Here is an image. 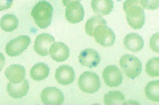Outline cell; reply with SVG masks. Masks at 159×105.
<instances>
[{"label": "cell", "instance_id": "obj_26", "mask_svg": "<svg viewBox=\"0 0 159 105\" xmlns=\"http://www.w3.org/2000/svg\"><path fill=\"white\" fill-rule=\"evenodd\" d=\"M13 0H0V11L7 10L11 7Z\"/></svg>", "mask_w": 159, "mask_h": 105}, {"label": "cell", "instance_id": "obj_1", "mask_svg": "<svg viewBox=\"0 0 159 105\" xmlns=\"http://www.w3.org/2000/svg\"><path fill=\"white\" fill-rule=\"evenodd\" d=\"M140 0H126L123 3L129 25L134 29H141L145 22V14Z\"/></svg>", "mask_w": 159, "mask_h": 105}, {"label": "cell", "instance_id": "obj_22", "mask_svg": "<svg viewBox=\"0 0 159 105\" xmlns=\"http://www.w3.org/2000/svg\"><path fill=\"white\" fill-rule=\"evenodd\" d=\"M125 99V95L120 91H112L105 94L104 101L106 104L116 105L121 104Z\"/></svg>", "mask_w": 159, "mask_h": 105}, {"label": "cell", "instance_id": "obj_25", "mask_svg": "<svg viewBox=\"0 0 159 105\" xmlns=\"http://www.w3.org/2000/svg\"><path fill=\"white\" fill-rule=\"evenodd\" d=\"M158 33L155 34L153 35V36L150 39V48L155 53H158L159 50H158Z\"/></svg>", "mask_w": 159, "mask_h": 105}, {"label": "cell", "instance_id": "obj_11", "mask_svg": "<svg viewBox=\"0 0 159 105\" xmlns=\"http://www.w3.org/2000/svg\"><path fill=\"white\" fill-rule=\"evenodd\" d=\"M100 61V55L93 49L88 48L84 50L79 55V61L81 65L90 69L98 66Z\"/></svg>", "mask_w": 159, "mask_h": 105}, {"label": "cell", "instance_id": "obj_10", "mask_svg": "<svg viewBox=\"0 0 159 105\" xmlns=\"http://www.w3.org/2000/svg\"><path fill=\"white\" fill-rule=\"evenodd\" d=\"M55 42L54 38L48 33L39 35L35 41L34 51L39 55L46 56L48 55L51 46Z\"/></svg>", "mask_w": 159, "mask_h": 105}, {"label": "cell", "instance_id": "obj_17", "mask_svg": "<svg viewBox=\"0 0 159 105\" xmlns=\"http://www.w3.org/2000/svg\"><path fill=\"white\" fill-rule=\"evenodd\" d=\"M91 7L95 13L100 15H107L114 8L112 0H92Z\"/></svg>", "mask_w": 159, "mask_h": 105}, {"label": "cell", "instance_id": "obj_24", "mask_svg": "<svg viewBox=\"0 0 159 105\" xmlns=\"http://www.w3.org/2000/svg\"><path fill=\"white\" fill-rule=\"evenodd\" d=\"M143 8L155 10L159 7V0H140Z\"/></svg>", "mask_w": 159, "mask_h": 105}, {"label": "cell", "instance_id": "obj_18", "mask_svg": "<svg viewBox=\"0 0 159 105\" xmlns=\"http://www.w3.org/2000/svg\"><path fill=\"white\" fill-rule=\"evenodd\" d=\"M50 69L45 63H38L30 70V77L35 81H41L46 79L49 74Z\"/></svg>", "mask_w": 159, "mask_h": 105}, {"label": "cell", "instance_id": "obj_6", "mask_svg": "<svg viewBox=\"0 0 159 105\" xmlns=\"http://www.w3.org/2000/svg\"><path fill=\"white\" fill-rule=\"evenodd\" d=\"M30 38L27 36H20L9 41L6 46L7 54L11 57L21 55L30 44Z\"/></svg>", "mask_w": 159, "mask_h": 105}, {"label": "cell", "instance_id": "obj_4", "mask_svg": "<svg viewBox=\"0 0 159 105\" xmlns=\"http://www.w3.org/2000/svg\"><path fill=\"white\" fill-rule=\"evenodd\" d=\"M78 86L82 91L93 94L100 89L101 83L99 77L95 73L85 72L79 77Z\"/></svg>", "mask_w": 159, "mask_h": 105}, {"label": "cell", "instance_id": "obj_12", "mask_svg": "<svg viewBox=\"0 0 159 105\" xmlns=\"http://www.w3.org/2000/svg\"><path fill=\"white\" fill-rule=\"evenodd\" d=\"M55 78L59 84L67 86L73 82L75 79V74L71 67L63 65L56 69Z\"/></svg>", "mask_w": 159, "mask_h": 105}, {"label": "cell", "instance_id": "obj_20", "mask_svg": "<svg viewBox=\"0 0 159 105\" xmlns=\"http://www.w3.org/2000/svg\"><path fill=\"white\" fill-rule=\"evenodd\" d=\"M147 98L154 102L159 101V80H153L148 82L145 87Z\"/></svg>", "mask_w": 159, "mask_h": 105}, {"label": "cell", "instance_id": "obj_23", "mask_svg": "<svg viewBox=\"0 0 159 105\" xmlns=\"http://www.w3.org/2000/svg\"><path fill=\"white\" fill-rule=\"evenodd\" d=\"M146 72L149 76L152 77L159 76L158 57H153L148 61L146 65Z\"/></svg>", "mask_w": 159, "mask_h": 105}, {"label": "cell", "instance_id": "obj_2", "mask_svg": "<svg viewBox=\"0 0 159 105\" xmlns=\"http://www.w3.org/2000/svg\"><path fill=\"white\" fill-rule=\"evenodd\" d=\"M54 9L52 6L46 1H41L32 10L31 15L36 25L41 29H45L51 24Z\"/></svg>", "mask_w": 159, "mask_h": 105}, {"label": "cell", "instance_id": "obj_13", "mask_svg": "<svg viewBox=\"0 0 159 105\" xmlns=\"http://www.w3.org/2000/svg\"><path fill=\"white\" fill-rule=\"evenodd\" d=\"M49 53L53 60L57 62L65 61L70 56V49L62 42H57L50 47Z\"/></svg>", "mask_w": 159, "mask_h": 105}, {"label": "cell", "instance_id": "obj_19", "mask_svg": "<svg viewBox=\"0 0 159 105\" xmlns=\"http://www.w3.org/2000/svg\"><path fill=\"white\" fill-rule=\"evenodd\" d=\"M18 19L15 15L7 14L2 17L0 27L5 32H12L18 27Z\"/></svg>", "mask_w": 159, "mask_h": 105}, {"label": "cell", "instance_id": "obj_16", "mask_svg": "<svg viewBox=\"0 0 159 105\" xmlns=\"http://www.w3.org/2000/svg\"><path fill=\"white\" fill-rule=\"evenodd\" d=\"M124 45L126 50L134 53L142 50L144 46V41L142 36L136 33H129L124 39Z\"/></svg>", "mask_w": 159, "mask_h": 105}, {"label": "cell", "instance_id": "obj_8", "mask_svg": "<svg viewBox=\"0 0 159 105\" xmlns=\"http://www.w3.org/2000/svg\"><path fill=\"white\" fill-rule=\"evenodd\" d=\"M102 77L106 84L111 88L119 86L123 79L121 71L116 65L107 66L103 72Z\"/></svg>", "mask_w": 159, "mask_h": 105}, {"label": "cell", "instance_id": "obj_21", "mask_svg": "<svg viewBox=\"0 0 159 105\" xmlns=\"http://www.w3.org/2000/svg\"><path fill=\"white\" fill-rule=\"evenodd\" d=\"M100 25L107 26V22L102 17L97 15L89 18L85 24V29L86 33L91 37L93 36L95 29Z\"/></svg>", "mask_w": 159, "mask_h": 105}, {"label": "cell", "instance_id": "obj_7", "mask_svg": "<svg viewBox=\"0 0 159 105\" xmlns=\"http://www.w3.org/2000/svg\"><path fill=\"white\" fill-rule=\"evenodd\" d=\"M41 101L44 104L59 105L62 104L65 100L63 93L55 87H49L42 91Z\"/></svg>", "mask_w": 159, "mask_h": 105}, {"label": "cell", "instance_id": "obj_27", "mask_svg": "<svg viewBox=\"0 0 159 105\" xmlns=\"http://www.w3.org/2000/svg\"><path fill=\"white\" fill-rule=\"evenodd\" d=\"M5 64V58L2 53H0V72H1Z\"/></svg>", "mask_w": 159, "mask_h": 105}, {"label": "cell", "instance_id": "obj_3", "mask_svg": "<svg viewBox=\"0 0 159 105\" xmlns=\"http://www.w3.org/2000/svg\"><path fill=\"white\" fill-rule=\"evenodd\" d=\"M119 64L125 74L129 79H134L142 73V62L133 55H124L120 58Z\"/></svg>", "mask_w": 159, "mask_h": 105}, {"label": "cell", "instance_id": "obj_5", "mask_svg": "<svg viewBox=\"0 0 159 105\" xmlns=\"http://www.w3.org/2000/svg\"><path fill=\"white\" fill-rule=\"evenodd\" d=\"M93 36L97 43L104 47H111L114 45L116 40L115 34L107 26H98L94 30Z\"/></svg>", "mask_w": 159, "mask_h": 105}, {"label": "cell", "instance_id": "obj_15", "mask_svg": "<svg viewBox=\"0 0 159 105\" xmlns=\"http://www.w3.org/2000/svg\"><path fill=\"white\" fill-rule=\"evenodd\" d=\"M5 75L11 83L18 84L25 79V69L20 65H11L7 68Z\"/></svg>", "mask_w": 159, "mask_h": 105}, {"label": "cell", "instance_id": "obj_28", "mask_svg": "<svg viewBox=\"0 0 159 105\" xmlns=\"http://www.w3.org/2000/svg\"><path fill=\"white\" fill-rule=\"evenodd\" d=\"M82 0H62V2H63V5L65 6V7H66L68 4L71 3V2H81Z\"/></svg>", "mask_w": 159, "mask_h": 105}, {"label": "cell", "instance_id": "obj_9", "mask_svg": "<svg viewBox=\"0 0 159 105\" xmlns=\"http://www.w3.org/2000/svg\"><path fill=\"white\" fill-rule=\"evenodd\" d=\"M85 11L82 4L78 2H73L66 6L65 16L71 24H77L84 20Z\"/></svg>", "mask_w": 159, "mask_h": 105}, {"label": "cell", "instance_id": "obj_14", "mask_svg": "<svg viewBox=\"0 0 159 105\" xmlns=\"http://www.w3.org/2000/svg\"><path fill=\"white\" fill-rule=\"evenodd\" d=\"M29 86V82L27 79L18 84L9 82L7 85V92L10 96L14 99L22 98L28 94Z\"/></svg>", "mask_w": 159, "mask_h": 105}]
</instances>
